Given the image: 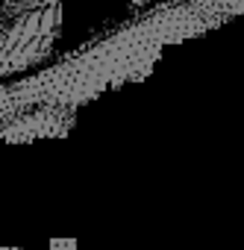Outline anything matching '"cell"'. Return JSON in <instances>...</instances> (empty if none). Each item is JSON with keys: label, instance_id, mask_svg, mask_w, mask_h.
<instances>
[{"label": "cell", "instance_id": "cell-1", "mask_svg": "<svg viewBox=\"0 0 244 250\" xmlns=\"http://www.w3.org/2000/svg\"><path fill=\"white\" fill-rule=\"evenodd\" d=\"M50 250H77V241L74 238H53Z\"/></svg>", "mask_w": 244, "mask_h": 250}, {"label": "cell", "instance_id": "cell-2", "mask_svg": "<svg viewBox=\"0 0 244 250\" xmlns=\"http://www.w3.org/2000/svg\"><path fill=\"white\" fill-rule=\"evenodd\" d=\"M0 250H18V247H3V244H0Z\"/></svg>", "mask_w": 244, "mask_h": 250}]
</instances>
